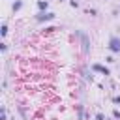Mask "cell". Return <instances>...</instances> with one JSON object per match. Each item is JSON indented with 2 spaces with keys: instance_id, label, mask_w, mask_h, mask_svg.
Wrapping results in <instances>:
<instances>
[{
  "instance_id": "7a4b0ae2",
  "label": "cell",
  "mask_w": 120,
  "mask_h": 120,
  "mask_svg": "<svg viewBox=\"0 0 120 120\" xmlns=\"http://www.w3.org/2000/svg\"><path fill=\"white\" fill-rule=\"evenodd\" d=\"M56 15L54 13H51V11H39L38 15H36V21L38 22H45V21H52Z\"/></svg>"
},
{
  "instance_id": "6da1fadb",
  "label": "cell",
  "mask_w": 120,
  "mask_h": 120,
  "mask_svg": "<svg viewBox=\"0 0 120 120\" xmlns=\"http://www.w3.org/2000/svg\"><path fill=\"white\" fill-rule=\"evenodd\" d=\"M109 51L111 52H114V54H120V38H116V36H112L111 39H109Z\"/></svg>"
},
{
  "instance_id": "3957f363",
  "label": "cell",
  "mask_w": 120,
  "mask_h": 120,
  "mask_svg": "<svg viewBox=\"0 0 120 120\" xmlns=\"http://www.w3.org/2000/svg\"><path fill=\"white\" fill-rule=\"evenodd\" d=\"M92 69L94 71H98V73H101V75H111V69L109 68H105V66H101V64H92Z\"/></svg>"
},
{
  "instance_id": "5b68a950",
  "label": "cell",
  "mask_w": 120,
  "mask_h": 120,
  "mask_svg": "<svg viewBox=\"0 0 120 120\" xmlns=\"http://www.w3.org/2000/svg\"><path fill=\"white\" fill-rule=\"evenodd\" d=\"M38 8H39V11H47L49 2H47V0H38Z\"/></svg>"
},
{
  "instance_id": "8992f818",
  "label": "cell",
  "mask_w": 120,
  "mask_h": 120,
  "mask_svg": "<svg viewBox=\"0 0 120 120\" xmlns=\"http://www.w3.org/2000/svg\"><path fill=\"white\" fill-rule=\"evenodd\" d=\"M21 8H22V2H21V0H17V2H13V6H11V9H13V13H15V11H19Z\"/></svg>"
},
{
  "instance_id": "7c38bea8",
  "label": "cell",
  "mask_w": 120,
  "mask_h": 120,
  "mask_svg": "<svg viewBox=\"0 0 120 120\" xmlns=\"http://www.w3.org/2000/svg\"><path fill=\"white\" fill-rule=\"evenodd\" d=\"M86 13H88V15H96L98 11H96V9H86Z\"/></svg>"
},
{
  "instance_id": "ba28073f",
  "label": "cell",
  "mask_w": 120,
  "mask_h": 120,
  "mask_svg": "<svg viewBox=\"0 0 120 120\" xmlns=\"http://www.w3.org/2000/svg\"><path fill=\"white\" fill-rule=\"evenodd\" d=\"M112 116H114L116 120H120V111H118V109H114V111H112Z\"/></svg>"
},
{
  "instance_id": "8fae6325",
  "label": "cell",
  "mask_w": 120,
  "mask_h": 120,
  "mask_svg": "<svg viewBox=\"0 0 120 120\" xmlns=\"http://www.w3.org/2000/svg\"><path fill=\"white\" fill-rule=\"evenodd\" d=\"M112 103H116V105H120V96H114V98H112Z\"/></svg>"
},
{
  "instance_id": "277c9868",
  "label": "cell",
  "mask_w": 120,
  "mask_h": 120,
  "mask_svg": "<svg viewBox=\"0 0 120 120\" xmlns=\"http://www.w3.org/2000/svg\"><path fill=\"white\" fill-rule=\"evenodd\" d=\"M79 36H81V39H82V51H84V52H88V51H90V43H88V38H86L84 34H79Z\"/></svg>"
},
{
  "instance_id": "9c48e42d",
  "label": "cell",
  "mask_w": 120,
  "mask_h": 120,
  "mask_svg": "<svg viewBox=\"0 0 120 120\" xmlns=\"http://www.w3.org/2000/svg\"><path fill=\"white\" fill-rule=\"evenodd\" d=\"M96 120H107V118H105V114H101V112H98V114H96Z\"/></svg>"
},
{
  "instance_id": "30bf717a",
  "label": "cell",
  "mask_w": 120,
  "mask_h": 120,
  "mask_svg": "<svg viewBox=\"0 0 120 120\" xmlns=\"http://www.w3.org/2000/svg\"><path fill=\"white\" fill-rule=\"evenodd\" d=\"M69 4H71V8H79V2L77 0H69Z\"/></svg>"
},
{
  "instance_id": "52a82bcc",
  "label": "cell",
  "mask_w": 120,
  "mask_h": 120,
  "mask_svg": "<svg viewBox=\"0 0 120 120\" xmlns=\"http://www.w3.org/2000/svg\"><path fill=\"white\" fill-rule=\"evenodd\" d=\"M0 32H2V36H6V34H8V24H2V28H0Z\"/></svg>"
}]
</instances>
